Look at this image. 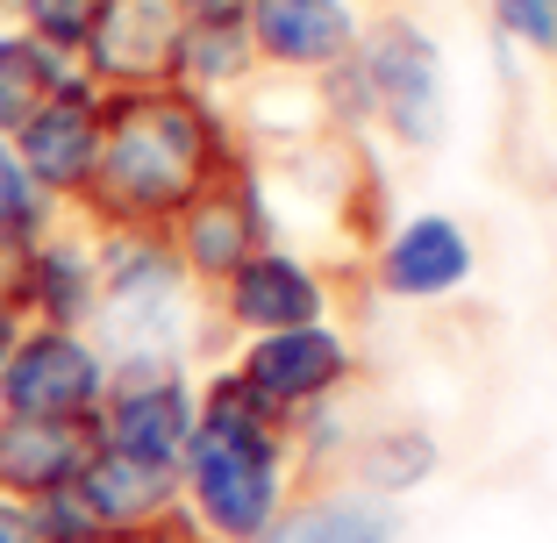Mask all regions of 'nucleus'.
I'll use <instances>...</instances> for the list:
<instances>
[{"label": "nucleus", "instance_id": "f257e3e1", "mask_svg": "<svg viewBox=\"0 0 557 543\" xmlns=\"http://www.w3.org/2000/svg\"><path fill=\"white\" fill-rule=\"evenodd\" d=\"M222 172H236V158L222 150V129L200 108V94L180 86H150V94H115L100 108V165L94 194L100 208L150 230V222H180Z\"/></svg>", "mask_w": 557, "mask_h": 543}, {"label": "nucleus", "instance_id": "1a4fd4ad", "mask_svg": "<svg viewBox=\"0 0 557 543\" xmlns=\"http://www.w3.org/2000/svg\"><path fill=\"white\" fill-rule=\"evenodd\" d=\"M222 308L250 336L314 330V322H329V280L314 264H300L294 250H250L230 280H222Z\"/></svg>", "mask_w": 557, "mask_h": 543}, {"label": "nucleus", "instance_id": "dca6fc26", "mask_svg": "<svg viewBox=\"0 0 557 543\" xmlns=\"http://www.w3.org/2000/svg\"><path fill=\"white\" fill-rule=\"evenodd\" d=\"M258 65V50H250L244 22H186L180 36V65H172V86L194 94V86H230Z\"/></svg>", "mask_w": 557, "mask_h": 543}, {"label": "nucleus", "instance_id": "ddd939ff", "mask_svg": "<svg viewBox=\"0 0 557 543\" xmlns=\"http://www.w3.org/2000/svg\"><path fill=\"white\" fill-rule=\"evenodd\" d=\"M172 230H180V264L200 272V280H230L250 250H264L258 244V200L236 186V172H230V180H214L208 194L172 222Z\"/></svg>", "mask_w": 557, "mask_h": 543}, {"label": "nucleus", "instance_id": "f8f14e48", "mask_svg": "<svg viewBox=\"0 0 557 543\" xmlns=\"http://www.w3.org/2000/svg\"><path fill=\"white\" fill-rule=\"evenodd\" d=\"M172 486H180V472L136 465V458H122V451L100 444L94 458L79 465V479H72V501L94 515L100 536H108V529H115V536H129V529H150L164 508H172Z\"/></svg>", "mask_w": 557, "mask_h": 543}, {"label": "nucleus", "instance_id": "7ed1b4c3", "mask_svg": "<svg viewBox=\"0 0 557 543\" xmlns=\"http://www.w3.org/2000/svg\"><path fill=\"white\" fill-rule=\"evenodd\" d=\"M336 100L350 115H372L379 129L408 150H436L450 129V94H443V50L429 44V29H414L408 15L364 22L350 65L329 72Z\"/></svg>", "mask_w": 557, "mask_h": 543}, {"label": "nucleus", "instance_id": "f3484780", "mask_svg": "<svg viewBox=\"0 0 557 543\" xmlns=\"http://www.w3.org/2000/svg\"><path fill=\"white\" fill-rule=\"evenodd\" d=\"M429 472H436L429 429H372V436H358V479L372 501L408 494L414 479H429Z\"/></svg>", "mask_w": 557, "mask_h": 543}, {"label": "nucleus", "instance_id": "f03ea898", "mask_svg": "<svg viewBox=\"0 0 557 543\" xmlns=\"http://www.w3.org/2000/svg\"><path fill=\"white\" fill-rule=\"evenodd\" d=\"M286 415L250 386V379L222 372L208 400L194 408V436H186L180 479L194 494L200 522L222 543H258L286 508Z\"/></svg>", "mask_w": 557, "mask_h": 543}, {"label": "nucleus", "instance_id": "423d86ee", "mask_svg": "<svg viewBox=\"0 0 557 543\" xmlns=\"http://www.w3.org/2000/svg\"><path fill=\"white\" fill-rule=\"evenodd\" d=\"M244 36L278 72H336L364 36L358 0H250Z\"/></svg>", "mask_w": 557, "mask_h": 543}, {"label": "nucleus", "instance_id": "412c9836", "mask_svg": "<svg viewBox=\"0 0 557 543\" xmlns=\"http://www.w3.org/2000/svg\"><path fill=\"white\" fill-rule=\"evenodd\" d=\"M22 230H36V186L15 165V150L0 144V236H22Z\"/></svg>", "mask_w": 557, "mask_h": 543}, {"label": "nucleus", "instance_id": "b1692460", "mask_svg": "<svg viewBox=\"0 0 557 543\" xmlns=\"http://www.w3.org/2000/svg\"><path fill=\"white\" fill-rule=\"evenodd\" d=\"M8 350H15V322H8V308H0V365H8Z\"/></svg>", "mask_w": 557, "mask_h": 543}, {"label": "nucleus", "instance_id": "2eb2a0df", "mask_svg": "<svg viewBox=\"0 0 557 543\" xmlns=\"http://www.w3.org/2000/svg\"><path fill=\"white\" fill-rule=\"evenodd\" d=\"M258 543H394V508L372 494H314L300 508H278Z\"/></svg>", "mask_w": 557, "mask_h": 543}, {"label": "nucleus", "instance_id": "aec40b11", "mask_svg": "<svg viewBox=\"0 0 557 543\" xmlns=\"http://www.w3.org/2000/svg\"><path fill=\"white\" fill-rule=\"evenodd\" d=\"M100 0H29V29L36 44H86V29H94Z\"/></svg>", "mask_w": 557, "mask_h": 543}, {"label": "nucleus", "instance_id": "6ab92c4d", "mask_svg": "<svg viewBox=\"0 0 557 543\" xmlns=\"http://www.w3.org/2000/svg\"><path fill=\"white\" fill-rule=\"evenodd\" d=\"M500 29L536 58H557V0H493Z\"/></svg>", "mask_w": 557, "mask_h": 543}, {"label": "nucleus", "instance_id": "4468645a", "mask_svg": "<svg viewBox=\"0 0 557 543\" xmlns=\"http://www.w3.org/2000/svg\"><path fill=\"white\" fill-rule=\"evenodd\" d=\"M86 458H94L86 422H29V415H15V422L0 429V486H15L29 501L72 494V479H79Z\"/></svg>", "mask_w": 557, "mask_h": 543}, {"label": "nucleus", "instance_id": "6e6552de", "mask_svg": "<svg viewBox=\"0 0 557 543\" xmlns=\"http://www.w3.org/2000/svg\"><path fill=\"white\" fill-rule=\"evenodd\" d=\"M100 429H108V451H122L136 465H158V472H180L186 436H194V394L164 365H129V379L115 386Z\"/></svg>", "mask_w": 557, "mask_h": 543}, {"label": "nucleus", "instance_id": "9d476101", "mask_svg": "<svg viewBox=\"0 0 557 543\" xmlns=\"http://www.w3.org/2000/svg\"><path fill=\"white\" fill-rule=\"evenodd\" d=\"M15 165L29 172V180L58 186V194L94 186V165H100V100H94V86L65 79L29 122H22V158Z\"/></svg>", "mask_w": 557, "mask_h": 543}, {"label": "nucleus", "instance_id": "39448f33", "mask_svg": "<svg viewBox=\"0 0 557 543\" xmlns=\"http://www.w3.org/2000/svg\"><path fill=\"white\" fill-rule=\"evenodd\" d=\"M180 36H186L180 0H100L94 29H86V58L122 94H150V86H172Z\"/></svg>", "mask_w": 557, "mask_h": 543}, {"label": "nucleus", "instance_id": "9b49d317", "mask_svg": "<svg viewBox=\"0 0 557 543\" xmlns=\"http://www.w3.org/2000/svg\"><path fill=\"white\" fill-rule=\"evenodd\" d=\"M372 280L394 300H443L472 280V236L450 214H414L372 250Z\"/></svg>", "mask_w": 557, "mask_h": 543}, {"label": "nucleus", "instance_id": "a211bd4d", "mask_svg": "<svg viewBox=\"0 0 557 543\" xmlns=\"http://www.w3.org/2000/svg\"><path fill=\"white\" fill-rule=\"evenodd\" d=\"M58 65H50V50L36 36H8L0 44V129H22V122L58 94Z\"/></svg>", "mask_w": 557, "mask_h": 543}, {"label": "nucleus", "instance_id": "4be33fe9", "mask_svg": "<svg viewBox=\"0 0 557 543\" xmlns=\"http://www.w3.org/2000/svg\"><path fill=\"white\" fill-rule=\"evenodd\" d=\"M250 0H180V15L186 22H244Z\"/></svg>", "mask_w": 557, "mask_h": 543}, {"label": "nucleus", "instance_id": "0eeeda50", "mask_svg": "<svg viewBox=\"0 0 557 543\" xmlns=\"http://www.w3.org/2000/svg\"><path fill=\"white\" fill-rule=\"evenodd\" d=\"M236 379H250L278 415L294 408H322L350 386V344L329 322L314 330H278V336H250L244 358H236Z\"/></svg>", "mask_w": 557, "mask_h": 543}, {"label": "nucleus", "instance_id": "20e7f679", "mask_svg": "<svg viewBox=\"0 0 557 543\" xmlns=\"http://www.w3.org/2000/svg\"><path fill=\"white\" fill-rule=\"evenodd\" d=\"M100 394H108L100 358L65 330L29 336L0 365V400L29 422H86V408H100Z\"/></svg>", "mask_w": 557, "mask_h": 543}, {"label": "nucleus", "instance_id": "5701e85b", "mask_svg": "<svg viewBox=\"0 0 557 543\" xmlns=\"http://www.w3.org/2000/svg\"><path fill=\"white\" fill-rule=\"evenodd\" d=\"M0 543H36V529L22 522V515H8V508H0Z\"/></svg>", "mask_w": 557, "mask_h": 543}]
</instances>
